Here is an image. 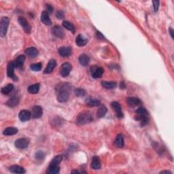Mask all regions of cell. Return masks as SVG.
Here are the masks:
<instances>
[{"label":"cell","mask_w":174,"mask_h":174,"mask_svg":"<svg viewBox=\"0 0 174 174\" xmlns=\"http://www.w3.org/2000/svg\"><path fill=\"white\" fill-rule=\"evenodd\" d=\"M19 119L21 120L22 122H26L30 120L31 117V113L28 111V110H22L20 112L19 115Z\"/></svg>","instance_id":"12"},{"label":"cell","mask_w":174,"mask_h":174,"mask_svg":"<svg viewBox=\"0 0 174 174\" xmlns=\"http://www.w3.org/2000/svg\"><path fill=\"white\" fill-rule=\"evenodd\" d=\"M46 8H47V11H48V12L49 13H52V12H53V7H52L51 5H49V4H47V5H46Z\"/></svg>","instance_id":"39"},{"label":"cell","mask_w":174,"mask_h":174,"mask_svg":"<svg viewBox=\"0 0 174 174\" xmlns=\"http://www.w3.org/2000/svg\"><path fill=\"white\" fill-rule=\"evenodd\" d=\"M114 145L117 148H123L124 146V139L121 134L117 135L114 142Z\"/></svg>","instance_id":"23"},{"label":"cell","mask_w":174,"mask_h":174,"mask_svg":"<svg viewBox=\"0 0 174 174\" xmlns=\"http://www.w3.org/2000/svg\"><path fill=\"white\" fill-rule=\"evenodd\" d=\"M75 94L78 97H83L85 95V91L82 89H77L75 90Z\"/></svg>","instance_id":"36"},{"label":"cell","mask_w":174,"mask_h":174,"mask_svg":"<svg viewBox=\"0 0 174 174\" xmlns=\"http://www.w3.org/2000/svg\"><path fill=\"white\" fill-rule=\"evenodd\" d=\"M18 133V129L17 128L15 127H12V126H10V127H8L6 128L5 130L4 131L3 134L4 135H14L15 134H17Z\"/></svg>","instance_id":"28"},{"label":"cell","mask_w":174,"mask_h":174,"mask_svg":"<svg viewBox=\"0 0 174 174\" xmlns=\"http://www.w3.org/2000/svg\"><path fill=\"white\" fill-rule=\"evenodd\" d=\"M52 33H53V35H55L56 37H57L58 38H61V39H63V38L65 37V33L64 31H63V29L58 25L54 26L52 28Z\"/></svg>","instance_id":"10"},{"label":"cell","mask_w":174,"mask_h":174,"mask_svg":"<svg viewBox=\"0 0 174 174\" xmlns=\"http://www.w3.org/2000/svg\"><path fill=\"white\" fill-rule=\"evenodd\" d=\"M136 116H135V120L140 121V125L141 126H145L148 124L149 121L148 114L146 109L143 107H139L136 111Z\"/></svg>","instance_id":"2"},{"label":"cell","mask_w":174,"mask_h":174,"mask_svg":"<svg viewBox=\"0 0 174 174\" xmlns=\"http://www.w3.org/2000/svg\"><path fill=\"white\" fill-rule=\"evenodd\" d=\"M56 18L58 19H62L63 17H64V13H63V11L61 10H58L56 12Z\"/></svg>","instance_id":"37"},{"label":"cell","mask_w":174,"mask_h":174,"mask_svg":"<svg viewBox=\"0 0 174 174\" xmlns=\"http://www.w3.org/2000/svg\"><path fill=\"white\" fill-rule=\"evenodd\" d=\"M9 169H10L11 172L14 173H24L25 172V170L23 167L19 165H12Z\"/></svg>","instance_id":"27"},{"label":"cell","mask_w":174,"mask_h":174,"mask_svg":"<svg viewBox=\"0 0 174 174\" xmlns=\"http://www.w3.org/2000/svg\"><path fill=\"white\" fill-rule=\"evenodd\" d=\"M60 172V166L59 165H55L51 163L47 169L46 173L49 174H57Z\"/></svg>","instance_id":"15"},{"label":"cell","mask_w":174,"mask_h":174,"mask_svg":"<svg viewBox=\"0 0 174 174\" xmlns=\"http://www.w3.org/2000/svg\"><path fill=\"white\" fill-rule=\"evenodd\" d=\"M56 65V62L55 59H51L50 61L48 62V65L46 67V69H44V74H50L51 73L52 71H53V69Z\"/></svg>","instance_id":"20"},{"label":"cell","mask_w":174,"mask_h":174,"mask_svg":"<svg viewBox=\"0 0 174 174\" xmlns=\"http://www.w3.org/2000/svg\"><path fill=\"white\" fill-rule=\"evenodd\" d=\"M35 159L38 160H42L43 159H44L45 155L42 151H38V152L35 153Z\"/></svg>","instance_id":"35"},{"label":"cell","mask_w":174,"mask_h":174,"mask_svg":"<svg viewBox=\"0 0 174 174\" xmlns=\"http://www.w3.org/2000/svg\"><path fill=\"white\" fill-rule=\"evenodd\" d=\"M13 89H14V86H13V84H9L6 85V87H4L1 89L2 94L8 95L12 91Z\"/></svg>","instance_id":"32"},{"label":"cell","mask_w":174,"mask_h":174,"mask_svg":"<svg viewBox=\"0 0 174 174\" xmlns=\"http://www.w3.org/2000/svg\"><path fill=\"white\" fill-rule=\"evenodd\" d=\"M79 62L83 66H87L90 62L89 56L86 55V54H82L79 56Z\"/></svg>","instance_id":"24"},{"label":"cell","mask_w":174,"mask_h":174,"mask_svg":"<svg viewBox=\"0 0 174 174\" xmlns=\"http://www.w3.org/2000/svg\"><path fill=\"white\" fill-rule=\"evenodd\" d=\"M88 40L82 34H79L76 39V43L78 46H84L87 44Z\"/></svg>","instance_id":"21"},{"label":"cell","mask_w":174,"mask_h":174,"mask_svg":"<svg viewBox=\"0 0 174 174\" xmlns=\"http://www.w3.org/2000/svg\"><path fill=\"white\" fill-rule=\"evenodd\" d=\"M97 38L99 39H101V40H104L105 38L100 32H97Z\"/></svg>","instance_id":"40"},{"label":"cell","mask_w":174,"mask_h":174,"mask_svg":"<svg viewBox=\"0 0 174 174\" xmlns=\"http://www.w3.org/2000/svg\"><path fill=\"white\" fill-rule=\"evenodd\" d=\"M126 103L128 105L131 107H135V106H138L141 105L142 101L139 98L137 97H128L126 99Z\"/></svg>","instance_id":"16"},{"label":"cell","mask_w":174,"mask_h":174,"mask_svg":"<svg viewBox=\"0 0 174 174\" xmlns=\"http://www.w3.org/2000/svg\"><path fill=\"white\" fill-rule=\"evenodd\" d=\"M121 88H123H123H125V86L123 84V82H122V83H121Z\"/></svg>","instance_id":"43"},{"label":"cell","mask_w":174,"mask_h":174,"mask_svg":"<svg viewBox=\"0 0 174 174\" xmlns=\"http://www.w3.org/2000/svg\"><path fill=\"white\" fill-rule=\"evenodd\" d=\"M153 6H154V10H155V12H157L158 10H159V1H153Z\"/></svg>","instance_id":"38"},{"label":"cell","mask_w":174,"mask_h":174,"mask_svg":"<svg viewBox=\"0 0 174 174\" xmlns=\"http://www.w3.org/2000/svg\"><path fill=\"white\" fill-rule=\"evenodd\" d=\"M18 21H19V24L21 25V26L22 27V29H23V30L25 31L27 33H30L31 29V25L25 18L19 17V19H18Z\"/></svg>","instance_id":"7"},{"label":"cell","mask_w":174,"mask_h":174,"mask_svg":"<svg viewBox=\"0 0 174 174\" xmlns=\"http://www.w3.org/2000/svg\"><path fill=\"white\" fill-rule=\"evenodd\" d=\"M63 26L64 27L65 29H67V30L71 31V32H72L73 33H75V31H76L75 27H74V25L71 23V22L67 21H65L63 22Z\"/></svg>","instance_id":"30"},{"label":"cell","mask_w":174,"mask_h":174,"mask_svg":"<svg viewBox=\"0 0 174 174\" xmlns=\"http://www.w3.org/2000/svg\"><path fill=\"white\" fill-rule=\"evenodd\" d=\"M19 103V98L17 96H12V97L10 98L8 100L6 104L10 108H14L15 106H17Z\"/></svg>","instance_id":"22"},{"label":"cell","mask_w":174,"mask_h":174,"mask_svg":"<svg viewBox=\"0 0 174 174\" xmlns=\"http://www.w3.org/2000/svg\"><path fill=\"white\" fill-rule=\"evenodd\" d=\"M93 121L91 113L89 111H84L78 114L76 119V123L78 125H83Z\"/></svg>","instance_id":"3"},{"label":"cell","mask_w":174,"mask_h":174,"mask_svg":"<svg viewBox=\"0 0 174 174\" xmlns=\"http://www.w3.org/2000/svg\"><path fill=\"white\" fill-rule=\"evenodd\" d=\"M40 84L39 83L34 84L29 86L27 91L30 94H37L40 91Z\"/></svg>","instance_id":"26"},{"label":"cell","mask_w":174,"mask_h":174,"mask_svg":"<svg viewBox=\"0 0 174 174\" xmlns=\"http://www.w3.org/2000/svg\"><path fill=\"white\" fill-rule=\"evenodd\" d=\"M92 77L94 78H99L102 77V75L103 74V69L102 67H95L92 68Z\"/></svg>","instance_id":"17"},{"label":"cell","mask_w":174,"mask_h":174,"mask_svg":"<svg viewBox=\"0 0 174 174\" xmlns=\"http://www.w3.org/2000/svg\"><path fill=\"white\" fill-rule=\"evenodd\" d=\"M31 117L33 118H39L42 116L43 110L41 106L35 105L31 110Z\"/></svg>","instance_id":"6"},{"label":"cell","mask_w":174,"mask_h":174,"mask_svg":"<svg viewBox=\"0 0 174 174\" xmlns=\"http://www.w3.org/2000/svg\"><path fill=\"white\" fill-rule=\"evenodd\" d=\"M58 54L63 57H68L71 55V48L70 47H61L58 48Z\"/></svg>","instance_id":"13"},{"label":"cell","mask_w":174,"mask_h":174,"mask_svg":"<svg viewBox=\"0 0 174 174\" xmlns=\"http://www.w3.org/2000/svg\"><path fill=\"white\" fill-rule=\"evenodd\" d=\"M70 85L69 84H63L57 90V99L59 102H66L69 99L70 93Z\"/></svg>","instance_id":"1"},{"label":"cell","mask_w":174,"mask_h":174,"mask_svg":"<svg viewBox=\"0 0 174 174\" xmlns=\"http://www.w3.org/2000/svg\"><path fill=\"white\" fill-rule=\"evenodd\" d=\"M29 140L27 138H20L15 141L14 145L19 149H25L29 146Z\"/></svg>","instance_id":"5"},{"label":"cell","mask_w":174,"mask_h":174,"mask_svg":"<svg viewBox=\"0 0 174 174\" xmlns=\"http://www.w3.org/2000/svg\"><path fill=\"white\" fill-rule=\"evenodd\" d=\"M87 105L90 107H96L101 105L100 101L97 99H90L89 101H87Z\"/></svg>","instance_id":"33"},{"label":"cell","mask_w":174,"mask_h":174,"mask_svg":"<svg viewBox=\"0 0 174 174\" xmlns=\"http://www.w3.org/2000/svg\"><path fill=\"white\" fill-rule=\"evenodd\" d=\"M169 33H170V35L171 36V38H172V39H173V30L172 28L169 29Z\"/></svg>","instance_id":"41"},{"label":"cell","mask_w":174,"mask_h":174,"mask_svg":"<svg viewBox=\"0 0 174 174\" xmlns=\"http://www.w3.org/2000/svg\"><path fill=\"white\" fill-rule=\"evenodd\" d=\"M9 23H10V21H9L8 18H1V22H0V35H1V37L3 38L4 36H6V33H7Z\"/></svg>","instance_id":"4"},{"label":"cell","mask_w":174,"mask_h":174,"mask_svg":"<svg viewBox=\"0 0 174 174\" xmlns=\"http://www.w3.org/2000/svg\"><path fill=\"white\" fill-rule=\"evenodd\" d=\"M41 21L43 23L46 25H51L52 21L50 19L48 13L47 11H43L41 14Z\"/></svg>","instance_id":"18"},{"label":"cell","mask_w":174,"mask_h":174,"mask_svg":"<svg viewBox=\"0 0 174 174\" xmlns=\"http://www.w3.org/2000/svg\"><path fill=\"white\" fill-rule=\"evenodd\" d=\"M111 107L113 108V110H115L116 113V116L118 118H123V113L122 112L121 106L116 101H114L111 103Z\"/></svg>","instance_id":"11"},{"label":"cell","mask_w":174,"mask_h":174,"mask_svg":"<svg viewBox=\"0 0 174 174\" xmlns=\"http://www.w3.org/2000/svg\"><path fill=\"white\" fill-rule=\"evenodd\" d=\"M101 85L103 88L107 89H112L116 87L117 84L115 82H108V81H103L101 82Z\"/></svg>","instance_id":"29"},{"label":"cell","mask_w":174,"mask_h":174,"mask_svg":"<svg viewBox=\"0 0 174 174\" xmlns=\"http://www.w3.org/2000/svg\"><path fill=\"white\" fill-rule=\"evenodd\" d=\"M71 70V65L69 63H64L61 66V74L63 77H67L69 75L70 71Z\"/></svg>","instance_id":"9"},{"label":"cell","mask_w":174,"mask_h":174,"mask_svg":"<svg viewBox=\"0 0 174 174\" xmlns=\"http://www.w3.org/2000/svg\"><path fill=\"white\" fill-rule=\"evenodd\" d=\"M42 65L41 63H35V64L31 65L30 68L31 70H33V71H40V70L42 69Z\"/></svg>","instance_id":"34"},{"label":"cell","mask_w":174,"mask_h":174,"mask_svg":"<svg viewBox=\"0 0 174 174\" xmlns=\"http://www.w3.org/2000/svg\"><path fill=\"white\" fill-rule=\"evenodd\" d=\"M14 68H16V67H15L14 61L9 63L8 64V67H7V74L9 78H12V80H17V76H15L14 72Z\"/></svg>","instance_id":"8"},{"label":"cell","mask_w":174,"mask_h":174,"mask_svg":"<svg viewBox=\"0 0 174 174\" xmlns=\"http://www.w3.org/2000/svg\"><path fill=\"white\" fill-rule=\"evenodd\" d=\"M25 61V56L24 55H20L18 56L14 61L16 68H18V69L21 68L22 65H23L24 64Z\"/></svg>","instance_id":"19"},{"label":"cell","mask_w":174,"mask_h":174,"mask_svg":"<svg viewBox=\"0 0 174 174\" xmlns=\"http://www.w3.org/2000/svg\"><path fill=\"white\" fill-rule=\"evenodd\" d=\"M107 108L105 105H101L97 110V116L98 118H102V117L105 116L106 113H107Z\"/></svg>","instance_id":"31"},{"label":"cell","mask_w":174,"mask_h":174,"mask_svg":"<svg viewBox=\"0 0 174 174\" xmlns=\"http://www.w3.org/2000/svg\"><path fill=\"white\" fill-rule=\"evenodd\" d=\"M91 167L92 169H95V170H97V169H101V160L98 157L95 156V157H92Z\"/></svg>","instance_id":"14"},{"label":"cell","mask_w":174,"mask_h":174,"mask_svg":"<svg viewBox=\"0 0 174 174\" xmlns=\"http://www.w3.org/2000/svg\"><path fill=\"white\" fill-rule=\"evenodd\" d=\"M171 173V171H162L161 172H160V173Z\"/></svg>","instance_id":"42"},{"label":"cell","mask_w":174,"mask_h":174,"mask_svg":"<svg viewBox=\"0 0 174 174\" xmlns=\"http://www.w3.org/2000/svg\"><path fill=\"white\" fill-rule=\"evenodd\" d=\"M25 53L30 57L35 58L38 55V51L35 48L31 47V48H28L25 50Z\"/></svg>","instance_id":"25"}]
</instances>
